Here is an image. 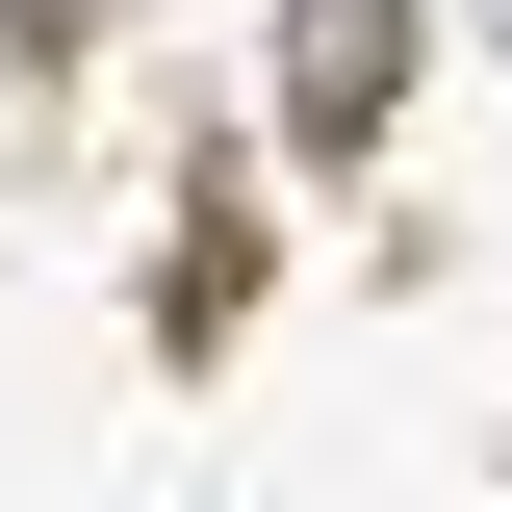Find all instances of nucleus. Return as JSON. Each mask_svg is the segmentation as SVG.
Here are the masks:
<instances>
[{
    "mask_svg": "<svg viewBox=\"0 0 512 512\" xmlns=\"http://www.w3.org/2000/svg\"><path fill=\"white\" fill-rule=\"evenodd\" d=\"M384 77H410V0H308V26H282V103H308V154H359V128H384Z\"/></svg>",
    "mask_w": 512,
    "mask_h": 512,
    "instance_id": "obj_1",
    "label": "nucleus"
},
{
    "mask_svg": "<svg viewBox=\"0 0 512 512\" xmlns=\"http://www.w3.org/2000/svg\"><path fill=\"white\" fill-rule=\"evenodd\" d=\"M461 26H487V52H512V0H461Z\"/></svg>",
    "mask_w": 512,
    "mask_h": 512,
    "instance_id": "obj_2",
    "label": "nucleus"
},
{
    "mask_svg": "<svg viewBox=\"0 0 512 512\" xmlns=\"http://www.w3.org/2000/svg\"><path fill=\"white\" fill-rule=\"evenodd\" d=\"M26 26H77V0H26Z\"/></svg>",
    "mask_w": 512,
    "mask_h": 512,
    "instance_id": "obj_3",
    "label": "nucleus"
}]
</instances>
